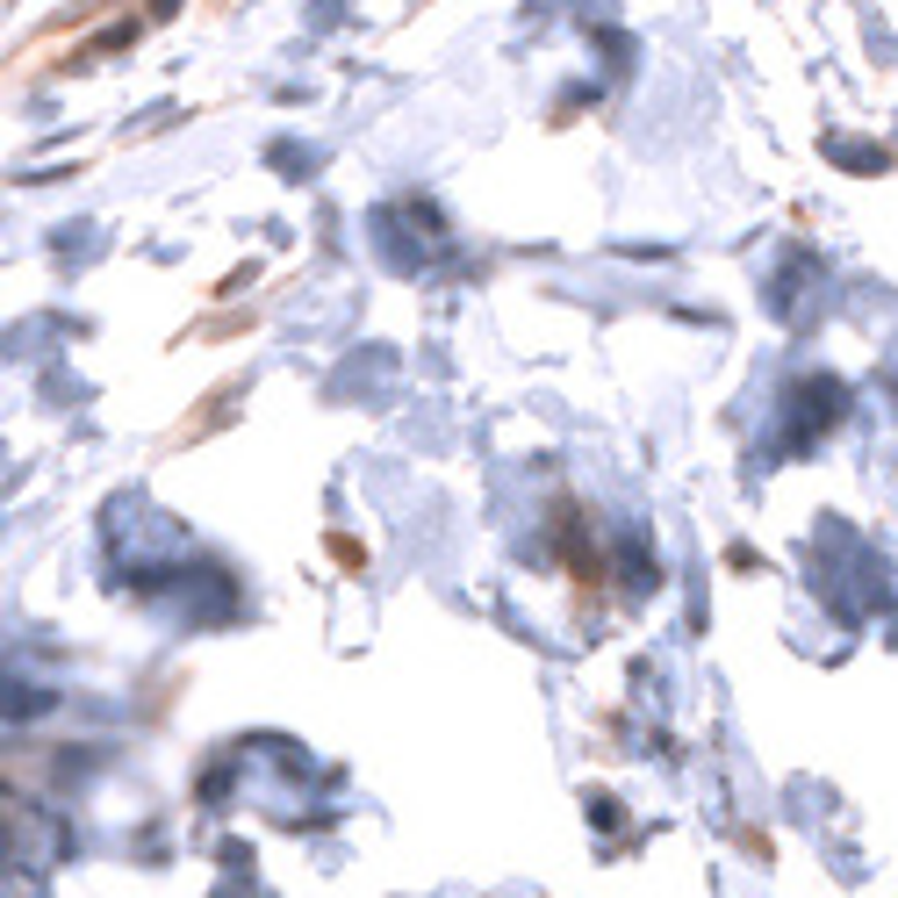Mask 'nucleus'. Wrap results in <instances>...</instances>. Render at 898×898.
<instances>
[{"instance_id": "nucleus-1", "label": "nucleus", "mask_w": 898, "mask_h": 898, "mask_svg": "<svg viewBox=\"0 0 898 898\" xmlns=\"http://www.w3.org/2000/svg\"><path fill=\"white\" fill-rule=\"evenodd\" d=\"M158 8H173V0H158Z\"/></svg>"}]
</instances>
